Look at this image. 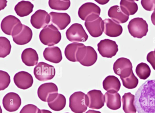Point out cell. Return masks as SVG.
Segmentation results:
<instances>
[{"mask_svg":"<svg viewBox=\"0 0 155 113\" xmlns=\"http://www.w3.org/2000/svg\"><path fill=\"white\" fill-rule=\"evenodd\" d=\"M134 105L138 113H155V79L140 86L135 93Z\"/></svg>","mask_w":155,"mask_h":113,"instance_id":"obj_1","label":"cell"},{"mask_svg":"<svg viewBox=\"0 0 155 113\" xmlns=\"http://www.w3.org/2000/svg\"><path fill=\"white\" fill-rule=\"evenodd\" d=\"M61 38V33L58 29L51 23L43 28L39 35L41 42L49 47L58 44Z\"/></svg>","mask_w":155,"mask_h":113,"instance_id":"obj_2","label":"cell"},{"mask_svg":"<svg viewBox=\"0 0 155 113\" xmlns=\"http://www.w3.org/2000/svg\"><path fill=\"white\" fill-rule=\"evenodd\" d=\"M97 59V53L92 47L83 46L80 47L76 54V59L82 65L90 66L93 65Z\"/></svg>","mask_w":155,"mask_h":113,"instance_id":"obj_3","label":"cell"},{"mask_svg":"<svg viewBox=\"0 0 155 113\" xmlns=\"http://www.w3.org/2000/svg\"><path fill=\"white\" fill-rule=\"evenodd\" d=\"M23 24L20 20L15 16L9 15L5 17L2 20L1 27L2 32L5 34L14 36L21 30Z\"/></svg>","mask_w":155,"mask_h":113,"instance_id":"obj_4","label":"cell"},{"mask_svg":"<svg viewBox=\"0 0 155 113\" xmlns=\"http://www.w3.org/2000/svg\"><path fill=\"white\" fill-rule=\"evenodd\" d=\"M101 12L100 7L95 4L87 2L79 8L78 14L80 18L85 21H91L99 17Z\"/></svg>","mask_w":155,"mask_h":113,"instance_id":"obj_5","label":"cell"},{"mask_svg":"<svg viewBox=\"0 0 155 113\" xmlns=\"http://www.w3.org/2000/svg\"><path fill=\"white\" fill-rule=\"evenodd\" d=\"M127 28L131 36L139 38L146 36L148 31L147 23L145 20L140 17L131 19L128 23Z\"/></svg>","mask_w":155,"mask_h":113,"instance_id":"obj_6","label":"cell"},{"mask_svg":"<svg viewBox=\"0 0 155 113\" xmlns=\"http://www.w3.org/2000/svg\"><path fill=\"white\" fill-rule=\"evenodd\" d=\"M33 73L38 80L44 81L53 79L55 75V70L53 66L41 62L35 67Z\"/></svg>","mask_w":155,"mask_h":113,"instance_id":"obj_7","label":"cell"},{"mask_svg":"<svg viewBox=\"0 0 155 113\" xmlns=\"http://www.w3.org/2000/svg\"><path fill=\"white\" fill-rule=\"evenodd\" d=\"M69 107L75 113H83L87 109L86 95L81 91L75 92L69 99Z\"/></svg>","mask_w":155,"mask_h":113,"instance_id":"obj_8","label":"cell"},{"mask_svg":"<svg viewBox=\"0 0 155 113\" xmlns=\"http://www.w3.org/2000/svg\"><path fill=\"white\" fill-rule=\"evenodd\" d=\"M66 35L67 39L73 43L86 41L88 35L81 24L74 23L67 29Z\"/></svg>","mask_w":155,"mask_h":113,"instance_id":"obj_9","label":"cell"},{"mask_svg":"<svg viewBox=\"0 0 155 113\" xmlns=\"http://www.w3.org/2000/svg\"><path fill=\"white\" fill-rule=\"evenodd\" d=\"M57 85L52 82L46 83L41 85L37 90L38 98L42 101L48 102L53 99L58 93Z\"/></svg>","mask_w":155,"mask_h":113,"instance_id":"obj_10","label":"cell"},{"mask_svg":"<svg viewBox=\"0 0 155 113\" xmlns=\"http://www.w3.org/2000/svg\"><path fill=\"white\" fill-rule=\"evenodd\" d=\"M97 50L103 57L111 58L118 50L116 42L108 39L101 40L97 44Z\"/></svg>","mask_w":155,"mask_h":113,"instance_id":"obj_11","label":"cell"},{"mask_svg":"<svg viewBox=\"0 0 155 113\" xmlns=\"http://www.w3.org/2000/svg\"><path fill=\"white\" fill-rule=\"evenodd\" d=\"M132 64L130 60L124 57L118 59L113 64V69L114 73L120 78L129 76L133 72Z\"/></svg>","mask_w":155,"mask_h":113,"instance_id":"obj_12","label":"cell"},{"mask_svg":"<svg viewBox=\"0 0 155 113\" xmlns=\"http://www.w3.org/2000/svg\"><path fill=\"white\" fill-rule=\"evenodd\" d=\"M87 105L89 108L98 109L104 105V96L100 90L94 89L86 95Z\"/></svg>","mask_w":155,"mask_h":113,"instance_id":"obj_13","label":"cell"},{"mask_svg":"<svg viewBox=\"0 0 155 113\" xmlns=\"http://www.w3.org/2000/svg\"><path fill=\"white\" fill-rule=\"evenodd\" d=\"M51 22V17L45 11L39 9L31 16L30 22L35 28L38 29L44 28Z\"/></svg>","mask_w":155,"mask_h":113,"instance_id":"obj_14","label":"cell"},{"mask_svg":"<svg viewBox=\"0 0 155 113\" xmlns=\"http://www.w3.org/2000/svg\"><path fill=\"white\" fill-rule=\"evenodd\" d=\"M2 105L7 111L12 112L17 111L21 103V100L17 93L11 92L7 93L2 99Z\"/></svg>","mask_w":155,"mask_h":113,"instance_id":"obj_15","label":"cell"},{"mask_svg":"<svg viewBox=\"0 0 155 113\" xmlns=\"http://www.w3.org/2000/svg\"><path fill=\"white\" fill-rule=\"evenodd\" d=\"M14 83L19 89L26 90L31 87L33 83L32 76L28 72L20 71L15 74L13 78Z\"/></svg>","mask_w":155,"mask_h":113,"instance_id":"obj_16","label":"cell"},{"mask_svg":"<svg viewBox=\"0 0 155 113\" xmlns=\"http://www.w3.org/2000/svg\"><path fill=\"white\" fill-rule=\"evenodd\" d=\"M49 14L51 24L60 30L64 29L71 22V17L67 13L52 11Z\"/></svg>","mask_w":155,"mask_h":113,"instance_id":"obj_17","label":"cell"},{"mask_svg":"<svg viewBox=\"0 0 155 113\" xmlns=\"http://www.w3.org/2000/svg\"><path fill=\"white\" fill-rule=\"evenodd\" d=\"M103 21L104 32L107 35L115 37L119 36L122 33L123 28L119 24L110 18H106Z\"/></svg>","mask_w":155,"mask_h":113,"instance_id":"obj_18","label":"cell"},{"mask_svg":"<svg viewBox=\"0 0 155 113\" xmlns=\"http://www.w3.org/2000/svg\"><path fill=\"white\" fill-rule=\"evenodd\" d=\"M84 25L90 35L92 37H99L104 32V21L100 17L92 21H85Z\"/></svg>","mask_w":155,"mask_h":113,"instance_id":"obj_19","label":"cell"},{"mask_svg":"<svg viewBox=\"0 0 155 113\" xmlns=\"http://www.w3.org/2000/svg\"><path fill=\"white\" fill-rule=\"evenodd\" d=\"M43 55L46 60L54 63H59L62 59L61 50L57 46H49L45 48Z\"/></svg>","mask_w":155,"mask_h":113,"instance_id":"obj_20","label":"cell"},{"mask_svg":"<svg viewBox=\"0 0 155 113\" xmlns=\"http://www.w3.org/2000/svg\"><path fill=\"white\" fill-rule=\"evenodd\" d=\"M33 35L31 29L23 24L21 30L16 35L12 36L14 42L16 44L23 45L28 43L31 40Z\"/></svg>","mask_w":155,"mask_h":113,"instance_id":"obj_21","label":"cell"},{"mask_svg":"<svg viewBox=\"0 0 155 113\" xmlns=\"http://www.w3.org/2000/svg\"><path fill=\"white\" fill-rule=\"evenodd\" d=\"M23 63L28 66L36 65L38 63L39 57L36 51L31 48L25 49L21 54Z\"/></svg>","mask_w":155,"mask_h":113,"instance_id":"obj_22","label":"cell"},{"mask_svg":"<svg viewBox=\"0 0 155 113\" xmlns=\"http://www.w3.org/2000/svg\"><path fill=\"white\" fill-rule=\"evenodd\" d=\"M102 84L104 89L110 93L118 92L121 86L119 79L114 75H109L106 77L103 81Z\"/></svg>","mask_w":155,"mask_h":113,"instance_id":"obj_23","label":"cell"},{"mask_svg":"<svg viewBox=\"0 0 155 113\" xmlns=\"http://www.w3.org/2000/svg\"><path fill=\"white\" fill-rule=\"evenodd\" d=\"M108 15L112 20L119 24L125 23L129 19V16L124 13L117 5L113 6L109 8Z\"/></svg>","mask_w":155,"mask_h":113,"instance_id":"obj_24","label":"cell"},{"mask_svg":"<svg viewBox=\"0 0 155 113\" xmlns=\"http://www.w3.org/2000/svg\"><path fill=\"white\" fill-rule=\"evenodd\" d=\"M104 96L107 106L109 108L117 110L121 107V96L118 93H110L107 92Z\"/></svg>","mask_w":155,"mask_h":113,"instance_id":"obj_25","label":"cell"},{"mask_svg":"<svg viewBox=\"0 0 155 113\" xmlns=\"http://www.w3.org/2000/svg\"><path fill=\"white\" fill-rule=\"evenodd\" d=\"M135 96L130 92L125 93L123 96L122 101L123 109L125 113H136L137 109L134 105Z\"/></svg>","mask_w":155,"mask_h":113,"instance_id":"obj_26","label":"cell"},{"mask_svg":"<svg viewBox=\"0 0 155 113\" xmlns=\"http://www.w3.org/2000/svg\"><path fill=\"white\" fill-rule=\"evenodd\" d=\"M34 5L28 1H22L15 6L14 10L19 16L23 17L27 16L33 11Z\"/></svg>","mask_w":155,"mask_h":113,"instance_id":"obj_27","label":"cell"},{"mask_svg":"<svg viewBox=\"0 0 155 113\" xmlns=\"http://www.w3.org/2000/svg\"><path fill=\"white\" fill-rule=\"evenodd\" d=\"M84 45L81 43H72L68 44L66 47L64 53L66 58L72 62H77L76 54L78 48Z\"/></svg>","mask_w":155,"mask_h":113,"instance_id":"obj_28","label":"cell"},{"mask_svg":"<svg viewBox=\"0 0 155 113\" xmlns=\"http://www.w3.org/2000/svg\"><path fill=\"white\" fill-rule=\"evenodd\" d=\"M49 107L55 111H59L63 110L66 105V99L63 94L58 93L51 101L48 102Z\"/></svg>","mask_w":155,"mask_h":113,"instance_id":"obj_29","label":"cell"},{"mask_svg":"<svg viewBox=\"0 0 155 113\" xmlns=\"http://www.w3.org/2000/svg\"><path fill=\"white\" fill-rule=\"evenodd\" d=\"M120 4L121 11L129 16L135 14L138 10L137 5L134 0H121Z\"/></svg>","mask_w":155,"mask_h":113,"instance_id":"obj_30","label":"cell"},{"mask_svg":"<svg viewBox=\"0 0 155 113\" xmlns=\"http://www.w3.org/2000/svg\"><path fill=\"white\" fill-rule=\"evenodd\" d=\"M136 73L139 78L142 80H145L150 76L151 70L149 66L144 63H141L136 66Z\"/></svg>","mask_w":155,"mask_h":113,"instance_id":"obj_31","label":"cell"},{"mask_svg":"<svg viewBox=\"0 0 155 113\" xmlns=\"http://www.w3.org/2000/svg\"><path fill=\"white\" fill-rule=\"evenodd\" d=\"M50 7L52 9L58 11L68 10L70 6V0H51L48 2Z\"/></svg>","mask_w":155,"mask_h":113,"instance_id":"obj_32","label":"cell"},{"mask_svg":"<svg viewBox=\"0 0 155 113\" xmlns=\"http://www.w3.org/2000/svg\"><path fill=\"white\" fill-rule=\"evenodd\" d=\"M11 45L9 40L4 36L0 37V57L4 58L10 53Z\"/></svg>","mask_w":155,"mask_h":113,"instance_id":"obj_33","label":"cell"},{"mask_svg":"<svg viewBox=\"0 0 155 113\" xmlns=\"http://www.w3.org/2000/svg\"><path fill=\"white\" fill-rule=\"evenodd\" d=\"M120 79L124 86L128 89L135 88L138 84V79L135 75L133 72L128 77Z\"/></svg>","mask_w":155,"mask_h":113,"instance_id":"obj_34","label":"cell"},{"mask_svg":"<svg viewBox=\"0 0 155 113\" xmlns=\"http://www.w3.org/2000/svg\"><path fill=\"white\" fill-rule=\"evenodd\" d=\"M11 82L10 77L6 72L0 71V90H3L9 85Z\"/></svg>","mask_w":155,"mask_h":113,"instance_id":"obj_35","label":"cell"},{"mask_svg":"<svg viewBox=\"0 0 155 113\" xmlns=\"http://www.w3.org/2000/svg\"><path fill=\"white\" fill-rule=\"evenodd\" d=\"M19 113H41V111L35 105L29 104L24 106Z\"/></svg>","mask_w":155,"mask_h":113,"instance_id":"obj_36","label":"cell"},{"mask_svg":"<svg viewBox=\"0 0 155 113\" xmlns=\"http://www.w3.org/2000/svg\"><path fill=\"white\" fill-rule=\"evenodd\" d=\"M141 4L147 11H151L155 10V0H141Z\"/></svg>","mask_w":155,"mask_h":113,"instance_id":"obj_37","label":"cell"},{"mask_svg":"<svg viewBox=\"0 0 155 113\" xmlns=\"http://www.w3.org/2000/svg\"><path fill=\"white\" fill-rule=\"evenodd\" d=\"M147 60L155 70V56L153 51H151L148 53L147 56Z\"/></svg>","mask_w":155,"mask_h":113,"instance_id":"obj_38","label":"cell"},{"mask_svg":"<svg viewBox=\"0 0 155 113\" xmlns=\"http://www.w3.org/2000/svg\"><path fill=\"white\" fill-rule=\"evenodd\" d=\"M0 10L3 9L7 5V1L6 0H0Z\"/></svg>","mask_w":155,"mask_h":113,"instance_id":"obj_39","label":"cell"},{"mask_svg":"<svg viewBox=\"0 0 155 113\" xmlns=\"http://www.w3.org/2000/svg\"><path fill=\"white\" fill-rule=\"evenodd\" d=\"M151 19L152 23L155 26V10L151 15Z\"/></svg>","mask_w":155,"mask_h":113,"instance_id":"obj_40","label":"cell"},{"mask_svg":"<svg viewBox=\"0 0 155 113\" xmlns=\"http://www.w3.org/2000/svg\"><path fill=\"white\" fill-rule=\"evenodd\" d=\"M95 1L100 4L103 5L107 3L109 0H95Z\"/></svg>","mask_w":155,"mask_h":113,"instance_id":"obj_41","label":"cell"},{"mask_svg":"<svg viewBox=\"0 0 155 113\" xmlns=\"http://www.w3.org/2000/svg\"><path fill=\"white\" fill-rule=\"evenodd\" d=\"M85 113H101L99 111H95L93 110H89Z\"/></svg>","mask_w":155,"mask_h":113,"instance_id":"obj_42","label":"cell"},{"mask_svg":"<svg viewBox=\"0 0 155 113\" xmlns=\"http://www.w3.org/2000/svg\"><path fill=\"white\" fill-rule=\"evenodd\" d=\"M41 113H52L49 110L46 109H41Z\"/></svg>","mask_w":155,"mask_h":113,"instance_id":"obj_43","label":"cell"},{"mask_svg":"<svg viewBox=\"0 0 155 113\" xmlns=\"http://www.w3.org/2000/svg\"><path fill=\"white\" fill-rule=\"evenodd\" d=\"M153 53H154V55L155 56V49H154V50L153 51Z\"/></svg>","mask_w":155,"mask_h":113,"instance_id":"obj_44","label":"cell"},{"mask_svg":"<svg viewBox=\"0 0 155 113\" xmlns=\"http://www.w3.org/2000/svg\"><path fill=\"white\" fill-rule=\"evenodd\" d=\"M69 113L66 112V113Z\"/></svg>","mask_w":155,"mask_h":113,"instance_id":"obj_45","label":"cell"}]
</instances>
